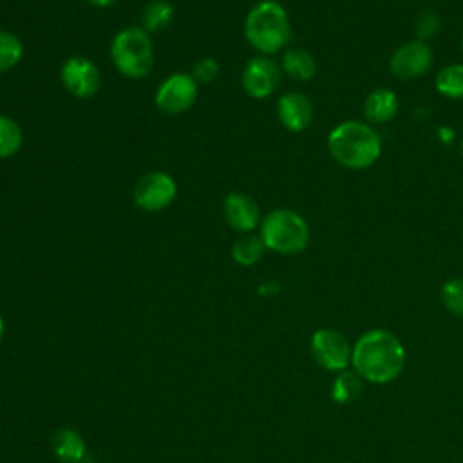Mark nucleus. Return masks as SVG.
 Returning <instances> with one entry per match:
<instances>
[{"label": "nucleus", "mask_w": 463, "mask_h": 463, "mask_svg": "<svg viewBox=\"0 0 463 463\" xmlns=\"http://www.w3.org/2000/svg\"><path fill=\"white\" fill-rule=\"evenodd\" d=\"M351 362L356 373L373 383L394 380L405 365V347L387 329H371L353 347Z\"/></svg>", "instance_id": "f257e3e1"}, {"label": "nucleus", "mask_w": 463, "mask_h": 463, "mask_svg": "<svg viewBox=\"0 0 463 463\" xmlns=\"http://www.w3.org/2000/svg\"><path fill=\"white\" fill-rule=\"evenodd\" d=\"M327 148L333 159L342 166L362 170L376 163L382 152V143L371 125L349 119L329 132Z\"/></svg>", "instance_id": "f03ea898"}, {"label": "nucleus", "mask_w": 463, "mask_h": 463, "mask_svg": "<svg viewBox=\"0 0 463 463\" xmlns=\"http://www.w3.org/2000/svg\"><path fill=\"white\" fill-rule=\"evenodd\" d=\"M244 36L248 43L264 56L282 51L291 38L286 9L275 0L257 2L246 14Z\"/></svg>", "instance_id": "7ed1b4c3"}, {"label": "nucleus", "mask_w": 463, "mask_h": 463, "mask_svg": "<svg viewBox=\"0 0 463 463\" xmlns=\"http://www.w3.org/2000/svg\"><path fill=\"white\" fill-rule=\"evenodd\" d=\"M110 60L119 74L139 80L154 67V43L150 34L137 25H128L116 33L110 42Z\"/></svg>", "instance_id": "20e7f679"}, {"label": "nucleus", "mask_w": 463, "mask_h": 463, "mask_svg": "<svg viewBox=\"0 0 463 463\" xmlns=\"http://www.w3.org/2000/svg\"><path fill=\"white\" fill-rule=\"evenodd\" d=\"M266 250L295 255L306 250L309 242V226L306 219L289 208L271 210L260 221V235Z\"/></svg>", "instance_id": "39448f33"}, {"label": "nucleus", "mask_w": 463, "mask_h": 463, "mask_svg": "<svg viewBox=\"0 0 463 463\" xmlns=\"http://www.w3.org/2000/svg\"><path fill=\"white\" fill-rule=\"evenodd\" d=\"M199 83L192 74L174 72L165 78L156 90V105L166 114H183L197 99Z\"/></svg>", "instance_id": "423d86ee"}, {"label": "nucleus", "mask_w": 463, "mask_h": 463, "mask_svg": "<svg viewBox=\"0 0 463 463\" xmlns=\"http://www.w3.org/2000/svg\"><path fill=\"white\" fill-rule=\"evenodd\" d=\"M177 195V184L166 172L156 170L145 174L134 186V203L145 212H161L168 208Z\"/></svg>", "instance_id": "0eeeda50"}, {"label": "nucleus", "mask_w": 463, "mask_h": 463, "mask_svg": "<svg viewBox=\"0 0 463 463\" xmlns=\"http://www.w3.org/2000/svg\"><path fill=\"white\" fill-rule=\"evenodd\" d=\"M61 85L69 94L80 99L92 98L101 87V72L98 65L85 56H71L60 71Z\"/></svg>", "instance_id": "6e6552de"}, {"label": "nucleus", "mask_w": 463, "mask_h": 463, "mask_svg": "<svg viewBox=\"0 0 463 463\" xmlns=\"http://www.w3.org/2000/svg\"><path fill=\"white\" fill-rule=\"evenodd\" d=\"M241 83L250 98L264 99L277 90L280 83V67L269 56H255L244 65Z\"/></svg>", "instance_id": "1a4fd4ad"}, {"label": "nucleus", "mask_w": 463, "mask_h": 463, "mask_svg": "<svg viewBox=\"0 0 463 463\" xmlns=\"http://www.w3.org/2000/svg\"><path fill=\"white\" fill-rule=\"evenodd\" d=\"M311 353L315 360L329 371L345 369L353 356V349L347 338L342 333L329 327H324L313 333Z\"/></svg>", "instance_id": "9d476101"}, {"label": "nucleus", "mask_w": 463, "mask_h": 463, "mask_svg": "<svg viewBox=\"0 0 463 463\" xmlns=\"http://www.w3.org/2000/svg\"><path fill=\"white\" fill-rule=\"evenodd\" d=\"M432 65V51L427 42L412 40L400 45L391 60L389 69L400 80H414L425 74Z\"/></svg>", "instance_id": "9b49d317"}, {"label": "nucleus", "mask_w": 463, "mask_h": 463, "mask_svg": "<svg viewBox=\"0 0 463 463\" xmlns=\"http://www.w3.org/2000/svg\"><path fill=\"white\" fill-rule=\"evenodd\" d=\"M224 219L226 222L241 233H250L257 226H260V210L259 204L244 192H232L226 195L224 204Z\"/></svg>", "instance_id": "f8f14e48"}, {"label": "nucleus", "mask_w": 463, "mask_h": 463, "mask_svg": "<svg viewBox=\"0 0 463 463\" xmlns=\"http://www.w3.org/2000/svg\"><path fill=\"white\" fill-rule=\"evenodd\" d=\"M277 116L282 127L288 128L289 132H302L311 125L313 105L307 96H304L302 92L291 90L279 98Z\"/></svg>", "instance_id": "ddd939ff"}, {"label": "nucleus", "mask_w": 463, "mask_h": 463, "mask_svg": "<svg viewBox=\"0 0 463 463\" xmlns=\"http://www.w3.org/2000/svg\"><path fill=\"white\" fill-rule=\"evenodd\" d=\"M398 112V98L391 89H374L364 103V114L371 123H387Z\"/></svg>", "instance_id": "4468645a"}, {"label": "nucleus", "mask_w": 463, "mask_h": 463, "mask_svg": "<svg viewBox=\"0 0 463 463\" xmlns=\"http://www.w3.org/2000/svg\"><path fill=\"white\" fill-rule=\"evenodd\" d=\"M282 71L298 81H307L317 72V60L315 56L300 47H291L282 56Z\"/></svg>", "instance_id": "2eb2a0df"}, {"label": "nucleus", "mask_w": 463, "mask_h": 463, "mask_svg": "<svg viewBox=\"0 0 463 463\" xmlns=\"http://www.w3.org/2000/svg\"><path fill=\"white\" fill-rule=\"evenodd\" d=\"M174 20V5L166 0H152L143 7L141 27L150 34L168 27Z\"/></svg>", "instance_id": "dca6fc26"}, {"label": "nucleus", "mask_w": 463, "mask_h": 463, "mask_svg": "<svg viewBox=\"0 0 463 463\" xmlns=\"http://www.w3.org/2000/svg\"><path fill=\"white\" fill-rule=\"evenodd\" d=\"M364 391V378L354 371H344L333 382L331 396L336 403L354 402Z\"/></svg>", "instance_id": "f3484780"}, {"label": "nucleus", "mask_w": 463, "mask_h": 463, "mask_svg": "<svg viewBox=\"0 0 463 463\" xmlns=\"http://www.w3.org/2000/svg\"><path fill=\"white\" fill-rule=\"evenodd\" d=\"M54 452L56 456L65 461V463H76L83 458V450H85V445H83V439L80 438L78 432L71 430V429H63L60 430L56 436H54Z\"/></svg>", "instance_id": "a211bd4d"}, {"label": "nucleus", "mask_w": 463, "mask_h": 463, "mask_svg": "<svg viewBox=\"0 0 463 463\" xmlns=\"http://www.w3.org/2000/svg\"><path fill=\"white\" fill-rule=\"evenodd\" d=\"M264 242L259 235H244L237 239L232 246V257L241 266H253L264 255Z\"/></svg>", "instance_id": "6ab92c4d"}, {"label": "nucleus", "mask_w": 463, "mask_h": 463, "mask_svg": "<svg viewBox=\"0 0 463 463\" xmlns=\"http://www.w3.org/2000/svg\"><path fill=\"white\" fill-rule=\"evenodd\" d=\"M436 89L439 94L461 99L463 98V63H452L443 67L436 76Z\"/></svg>", "instance_id": "aec40b11"}, {"label": "nucleus", "mask_w": 463, "mask_h": 463, "mask_svg": "<svg viewBox=\"0 0 463 463\" xmlns=\"http://www.w3.org/2000/svg\"><path fill=\"white\" fill-rule=\"evenodd\" d=\"M22 143L24 134L20 125L13 118L0 114V159H7L18 154Z\"/></svg>", "instance_id": "412c9836"}, {"label": "nucleus", "mask_w": 463, "mask_h": 463, "mask_svg": "<svg viewBox=\"0 0 463 463\" xmlns=\"http://www.w3.org/2000/svg\"><path fill=\"white\" fill-rule=\"evenodd\" d=\"M24 56L22 40L11 31H0V72L18 65Z\"/></svg>", "instance_id": "4be33fe9"}, {"label": "nucleus", "mask_w": 463, "mask_h": 463, "mask_svg": "<svg viewBox=\"0 0 463 463\" xmlns=\"http://www.w3.org/2000/svg\"><path fill=\"white\" fill-rule=\"evenodd\" d=\"M443 306L458 317H463V279H450L441 286Z\"/></svg>", "instance_id": "5701e85b"}, {"label": "nucleus", "mask_w": 463, "mask_h": 463, "mask_svg": "<svg viewBox=\"0 0 463 463\" xmlns=\"http://www.w3.org/2000/svg\"><path fill=\"white\" fill-rule=\"evenodd\" d=\"M192 76H194V80L197 83H212L219 76V63H217V60L210 58V56L197 60L194 63Z\"/></svg>", "instance_id": "b1692460"}, {"label": "nucleus", "mask_w": 463, "mask_h": 463, "mask_svg": "<svg viewBox=\"0 0 463 463\" xmlns=\"http://www.w3.org/2000/svg\"><path fill=\"white\" fill-rule=\"evenodd\" d=\"M438 29H439V18L432 11H423L418 16L416 24H414V31H416L418 40H425V38L434 36L438 33Z\"/></svg>", "instance_id": "393cba45"}, {"label": "nucleus", "mask_w": 463, "mask_h": 463, "mask_svg": "<svg viewBox=\"0 0 463 463\" xmlns=\"http://www.w3.org/2000/svg\"><path fill=\"white\" fill-rule=\"evenodd\" d=\"M92 7H98V9H105V7H110L114 5L118 0H87Z\"/></svg>", "instance_id": "a878e982"}, {"label": "nucleus", "mask_w": 463, "mask_h": 463, "mask_svg": "<svg viewBox=\"0 0 463 463\" xmlns=\"http://www.w3.org/2000/svg\"><path fill=\"white\" fill-rule=\"evenodd\" d=\"M4 329H5V326H4V318H2V315H0V340H2V336H4Z\"/></svg>", "instance_id": "bb28decb"}, {"label": "nucleus", "mask_w": 463, "mask_h": 463, "mask_svg": "<svg viewBox=\"0 0 463 463\" xmlns=\"http://www.w3.org/2000/svg\"><path fill=\"white\" fill-rule=\"evenodd\" d=\"M461 49H463V38H461Z\"/></svg>", "instance_id": "cd10ccee"}, {"label": "nucleus", "mask_w": 463, "mask_h": 463, "mask_svg": "<svg viewBox=\"0 0 463 463\" xmlns=\"http://www.w3.org/2000/svg\"><path fill=\"white\" fill-rule=\"evenodd\" d=\"M461 150H463V141H461Z\"/></svg>", "instance_id": "c85d7f7f"}]
</instances>
